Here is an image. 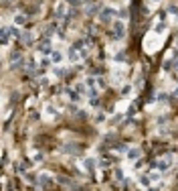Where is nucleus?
Here are the masks:
<instances>
[{"label":"nucleus","mask_w":178,"mask_h":191,"mask_svg":"<svg viewBox=\"0 0 178 191\" xmlns=\"http://www.w3.org/2000/svg\"><path fill=\"white\" fill-rule=\"evenodd\" d=\"M124 33H126L124 22H122V20H115V22H113V39H122Z\"/></svg>","instance_id":"nucleus-1"},{"label":"nucleus","mask_w":178,"mask_h":191,"mask_svg":"<svg viewBox=\"0 0 178 191\" xmlns=\"http://www.w3.org/2000/svg\"><path fill=\"white\" fill-rule=\"evenodd\" d=\"M154 167H156L158 171H168V169H170V159L166 157V159H162V161H158V163H156Z\"/></svg>","instance_id":"nucleus-2"},{"label":"nucleus","mask_w":178,"mask_h":191,"mask_svg":"<svg viewBox=\"0 0 178 191\" xmlns=\"http://www.w3.org/2000/svg\"><path fill=\"white\" fill-rule=\"evenodd\" d=\"M39 181H41V187H51V185H53V177L47 175V173H43V175L39 177Z\"/></svg>","instance_id":"nucleus-3"},{"label":"nucleus","mask_w":178,"mask_h":191,"mask_svg":"<svg viewBox=\"0 0 178 191\" xmlns=\"http://www.w3.org/2000/svg\"><path fill=\"white\" fill-rule=\"evenodd\" d=\"M39 49H41V53H44V55H49L51 53V41L44 37L43 41H41V45H39Z\"/></svg>","instance_id":"nucleus-4"},{"label":"nucleus","mask_w":178,"mask_h":191,"mask_svg":"<svg viewBox=\"0 0 178 191\" xmlns=\"http://www.w3.org/2000/svg\"><path fill=\"white\" fill-rule=\"evenodd\" d=\"M113 14H115L113 8H103L101 14H99V18H101V20H109V18H113Z\"/></svg>","instance_id":"nucleus-5"},{"label":"nucleus","mask_w":178,"mask_h":191,"mask_svg":"<svg viewBox=\"0 0 178 191\" xmlns=\"http://www.w3.org/2000/svg\"><path fill=\"white\" fill-rule=\"evenodd\" d=\"M138 157H140V148H130V150H128V159L136 161Z\"/></svg>","instance_id":"nucleus-6"},{"label":"nucleus","mask_w":178,"mask_h":191,"mask_svg":"<svg viewBox=\"0 0 178 191\" xmlns=\"http://www.w3.org/2000/svg\"><path fill=\"white\" fill-rule=\"evenodd\" d=\"M24 22H26V16H24V14H16V16H14V25L20 27V25H24Z\"/></svg>","instance_id":"nucleus-7"},{"label":"nucleus","mask_w":178,"mask_h":191,"mask_svg":"<svg viewBox=\"0 0 178 191\" xmlns=\"http://www.w3.org/2000/svg\"><path fill=\"white\" fill-rule=\"evenodd\" d=\"M8 35H10V29H8V27H4V29H2V45H6V43H8Z\"/></svg>","instance_id":"nucleus-8"},{"label":"nucleus","mask_w":178,"mask_h":191,"mask_svg":"<svg viewBox=\"0 0 178 191\" xmlns=\"http://www.w3.org/2000/svg\"><path fill=\"white\" fill-rule=\"evenodd\" d=\"M18 61H20V53H18V51H12V53H10V63H18Z\"/></svg>","instance_id":"nucleus-9"},{"label":"nucleus","mask_w":178,"mask_h":191,"mask_svg":"<svg viewBox=\"0 0 178 191\" xmlns=\"http://www.w3.org/2000/svg\"><path fill=\"white\" fill-rule=\"evenodd\" d=\"M61 59H63V55H61L59 51H53V61H55V63H59Z\"/></svg>","instance_id":"nucleus-10"},{"label":"nucleus","mask_w":178,"mask_h":191,"mask_svg":"<svg viewBox=\"0 0 178 191\" xmlns=\"http://www.w3.org/2000/svg\"><path fill=\"white\" fill-rule=\"evenodd\" d=\"M10 37H12V39H18V29H16V27H10Z\"/></svg>","instance_id":"nucleus-11"},{"label":"nucleus","mask_w":178,"mask_h":191,"mask_svg":"<svg viewBox=\"0 0 178 191\" xmlns=\"http://www.w3.org/2000/svg\"><path fill=\"white\" fill-rule=\"evenodd\" d=\"M75 90H77L79 94H85V92H87V88H85L83 84H77V86H75Z\"/></svg>","instance_id":"nucleus-12"},{"label":"nucleus","mask_w":178,"mask_h":191,"mask_svg":"<svg viewBox=\"0 0 178 191\" xmlns=\"http://www.w3.org/2000/svg\"><path fill=\"white\" fill-rule=\"evenodd\" d=\"M22 41H24V43H26V45H29V43H33V35H29V33H26V35H24V39H22Z\"/></svg>","instance_id":"nucleus-13"},{"label":"nucleus","mask_w":178,"mask_h":191,"mask_svg":"<svg viewBox=\"0 0 178 191\" xmlns=\"http://www.w3.org/2000/svg\"><path fill=\"white\" fill-rule=\"evenodd\" d=\"M99 10V6H87V12L89 14H93V12H97Z\"/></svg>","instance_id":"nucleus-14"},{"label":"nucleus","mask_w":178,"mask_h":191,"mask_svg":"<svg viewBox=\"0 0 178 191\" xmlns=\"http://www.w3.org/2000/svg\"><path fill=\"white\" fill-rule=\"evenodd\" d=\"M89 104H91L93 108H97V106H99V100H97V98H91V102H89Z\"/></svg>","instance_id":"nucleus-15"},{"label":"nucleus","mask_w":178,"mask_h":191,"mask_svg":"<svg viewBox=\"0 0 178 191\" xmlns=\"http://www.w3.org/2000/svg\"><path fill=\"white\" fill-rule=\"evenodd\" d=\"M55 73H57V75H59V77H61V75H65V73H67V71H65V69H63V67H59V69H57V71H55Z\"/></svg>","instance_id":"nucleus-16"},{"label":"nucleus","mask_w":178,"mask_h":191,"mask_svg":"<svg viewBox=\"0 0 178 191\" xmlns=\"http://www.w3.org/2000/svg\"><path fill=\"white\" fill-rule=\"evenodd\" d=\"M103 120H105V116H103V114H97V118H95V122H103Z\"/></svg>","instance_id":"nucleus-17"},{"label":"nucleus","mask_w":178,"mask_h":191,"mask_svg":"<svg viewBox=\"0 0 178 191\" xmlns=\"http://www.w3.org/2000/svg\"><path fill=\"white\" fill-rule=\"evenodd\" d=\"M140 183H142V185H144V187H148V183H150V181H148V179H146V177H142V181H140Z\"/></svg>","instance_id":"nucleus-18"},{"label":"nucleus","mask_w":178,"mask_h":191,"mask_svg":"<svg viewBox=\"0 0 178 191\" xmlns=\"http://www.w3.org/2000/svg\"><path fill=\"white\" fill-rule=\"evenodd\" d=\"M69 2H71L73 6H77V4H81V0H69Z\"/></svg>","instance_id":"nucleus-19"}]
</instances>
